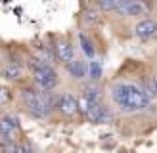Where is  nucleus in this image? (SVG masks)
Instances as JSON below:
<instances>
[{"label": "nucleus", "instance_id": "obj_11", "mask_svg": "<svg viewBox=\"0 0 157 153\" xmlns=\"http://www.w3.org/2000/svg\"><path fill=\"white\" fill-rule=\"evenodd\" d=\"M4 76H6L8 80H17L19 76H21V67L15 65V63H10L4 69Z\"/></svg>", "mask_w": 157, "mask_h": 153}, {"label": "nucleus", "instance_id": "obj_1", "mask_svg": "<svg viewBox=\"0 0 157 153\" xmlns=\"http://www.w3.org/2000/svg\"><path fill=\"white\" fill-rule=\"evenodd\" d=\"M113 99L124 111H140V109H146L147 103H150V96L140 86L128 84V82L115 84L113 86Z\"/></svg>", "mask_w": 157, "mask_h": 153}, {"label": "nucleus", "instance_id": "obj_7", "mask_svg": "<svg viewBox=\"0 0 157 153\" xmlns=\"http://www.w3.org/2000/svg\"><path fill=\"white\" fill-rule=\"evenodd\" d=\"M58 107H59V111L65 113V115H75V113L78 111L77 99H75V96H71V94H63V96H61Z\"/></svg>", "mask_w": 157, "mask_h": 153}, {"label": "nucleus", "instance_id": "obj_8", "mask_svg": "<svg viewBox=\"0 0 157 153\" xmlns=\"http://www.w3.org/2000/svg\"><path fill=\"white\" fill-rule=\"evenodd\" d=\"M19 126V122L15 117H12V115H4L2 119H0V136H4V138H10L12 132L15 128Z\"/></svg>", "mask_w": 157, "mask_h": 153}, {"label": "nucleus", "instance_id": "obj_10", "mask_svg": "<svg viewBox=\"0 0 157 153\" xmlns=\"http://www.w3.org/2000/svg\"><path fill=\"white\" fill-rule=\"evenodd\" d=\"M67 71L71 73L75 79H82V76L86 75V65L82 63V61H69V63H67Z\"/></svg>", "mask_w": 157, "mask_h": 153}, {"label": "nucleus", "instance_id": "obj_6", "mask_svg": "<svg viewBox=\"0 0 157 153\" xmlns=\"http://www.w3.org/2000/svg\"><path fill=\"white\" fill-rule=\"evenodd\" d=\"M155 33H157V23L151 21V19H144L136 25V35L140 38H144V40L146 38H151Z\"/></svg>", "mask_w": 157, "mask_h": 153}, {"label": "nucleus", "instance_id": "obj_2", "mask_svg": "<svg viewBox=\"0 0 157 153\" xmlns=\"http://www.w3.org/2000/svg\"><path fill=\"white\" fill-rule=\"evenodd\" d=\"M29 69L35 75V82L42 90H50V88L56 86L58 75H56V71H54L48 63H42V61H38V59H31L29 61Z\"/></svg>", "mask_w": 157, "mask_h": 153}, {"label": "nucleus", "instance_id": "obj_15", "mask_svg": "<svg viewBox=\"0 0 157 153\" xmlns=\"http://www.w3.org/2000/svg\"><path fill=\"white\" fill-rule=\"evenodd\" d=\"M8 99H10V90H8V88H0V105L8 103Z\"/></svg>", "mask_w": 157, "mask_h": 153}, {"label": "nucleus", "instance_id": "obj_9", "mask_svg": "<svg viewBox=\"0 0 157 153\" xmlns=\"http://www.w3.org/2000/svg\"><path fill=\"white\" fill-rule=\"evenodd\" d=\"M56 56H58L61 61H65V63L73 61V48H71V44L65 42V40H59V42L56 44Z\"/></svg>", "mask_w": 157, "mask_h": 153}, {"label": "nucleus", "instance_id": "obj_14", "mask_svg": "<svg viewBox=\"0 0 157 153\" xmlns=\"http://www.w3.org/2000/svg\"><path fill=\"white\" fill-rule=\"evenodd\" d=\"M100 73H101L100 65L96 63V61H92V65H90V76H92V79H98V76H100Z\"/></svg>", "mask_w": 157, "mask_h": 153}, {"label": "nucleus", "instance_id": "obj_12", "mask_svg": "<svg viewBox=\"0 0 157 153\" xmlns=\"http://www.w3.org/2000/svg\"><path fill=\"white\" fill-rule=\"evenodd\" d=\"M101 96V92L98 88H94V86H88L84 90V98H88L90 102H98V98Z\"/></svg>", "mask_w": 157, "mask_h": 153}, {"label": "nucleus", "instance_id": "obj_19", "mask_svg": "<svg viewBox=\"0 0 157 153\" xmlns=\"http://www.w3.org/2000/svg\"><path fill=\"white\" fill-rule=\"evenodd\" d=\"M0 153H6V151H0Z\"/></svg>", "mask_w": 157, "mask_h": 153}, {"label": "nucleus", "instance_id": "obj_17", "mask_svg": "<svg viewBox=\"0 0 157 153\" xmlns=\"http://www.w3.org/2000/svg\"><path fill=\"white\" fill-rule=\"evenodd\" d=\"M147 96H157V76H153V80L150 84V92H147Z\"/></svg>", "mask_w": 157, "mask_h": 153}, {"label": "nucleus", "instance_id": "obj_4", "mask_svg": "<svg viewBox=\"0 0 157 153\" xmlns=\"http://www.w3.org/2000/svg\"><path fill=\"white\" fill-rule=\"evenodd\" d=\"M115 12L123 15H146L150 12V8L144 0H121L119 6L115 8Z\"/></svg>", "mask_w": 157, "mask_h": 153}, {"label": "nucleus", "instance_id": "obj_16", "mask_svg": "<svg viewBox=\"0 0 157 153\" xmlns=\"http://www.w3.org/2000/svg\"><path fill=\"white\" fill-rule=\"evenodd\" d=\"M6 153H23V149H21V145H15V144H8L6 145Z\"/></svg>", "mask_w": 157, "mask_h": 153}, {"label": "nucleus", "instance_id": "obj_13", "mask_svg": "<svg viewBox=\"0 0 157 153\" xmlns=\"http://www.w3.org/2000/svg\"><path fill=\"white\" fill-rule=\"evenodd\" d=\"M81 44H82V50H84V54L88 58H92L94 56V48H92V44H90V40L86 38L84 35H81Z\"/></svg>", "mask_w": 157, "mask_h": 153}, {"label": "nucleus", "instance_id": "obj_5", "mask_svg": "<svg viewBox=\"0 0 157 153\" xmlns=\"http://www.w3.org/2000/svg\"><path fill=\"white\" fill-rule=\"evenodd\" d=\"M88 121H92V122H104V121H109V117H111V113H109L104 105H98V103H94L90 109H88V113L84 115Z\"/></svg>", "mask_w": 157, "mask_h": 153}, {"label": "nucleus", "instance_id": "obj_18", "mask_svg": "<svg viewBox=\"0 0 157 153\" xmlns=\"http://www.w3.org/2000/svg\"><path fill=\"white\" fill-rule=\"evenodd\" d=\"M86 19H88V21H94V19H96V13H94V12H86Z\"/></svg>", "mask_w": 157, "mask_h": 153}, {"label": "nucleus", "instance_id": "obj_3", "mask_svg": "<svg viewBox=\"0 0 157 153\" xmlns=\"http://www.w3.org/2000/svg\"><path fill=\"white\" fill-rule=\"evenodd\" d=\"M23 102L29 107V111L36 115V117H44L46 113L50 111V102L46 99L40 92H35V90H23Z\"/></svg>", "mask_w": 157, "mask_h": 153}]
</instances>
